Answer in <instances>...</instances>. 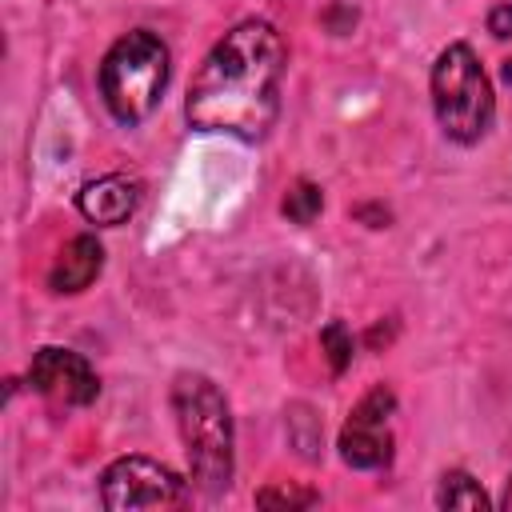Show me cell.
Wrapping results in <instances>:
<instances>
[{
    "instance_id": "cell-15",
    "label": "cell",
    "mask_w": 512,
    "mask_h": 512,
    "mask_svg": "<svg viewBox=\"0 0 512 512\" xmlns=\"http://www.w3.org/2000/svg\"><path fill=\"white\" fill-rule=\"evenodd\" d=\"M488 32L500 36V40L512 36V4H496V8L488 12Z\"/></svg>"
},
{
    "instance_id": "cell-8",
    "label": "cell",
    "mask_w": 512,
    "mask_h": 512,
    "mask_svg": "<svg viewBox=\"0 0 512 512\" xmlns=\"http://www.w3.org/2000/svg\"><path fill=\"white\" fill-rule=\"evenodd\" d=\"M76 204H80V212H84L88 224L116 228V224H124V220L136 212V204H140V184H136L132 176H120V172H116V176H100V180H92V184L80 188Z\"/></svg>"
},
{
    "instance_id": "cell-3",
    "label": "cell",
    "mask_w": 512,
    "mask_h": 512,
    "mask_svg": "<svg viewBox=\"0 0 512 512\" xmlns=\"http://www.w3.org/2000/svg\"><path fill=\"white\" fill-rule=\"evenodd\" d=\"M168 84V48L148 28L120 36L100 64V96L120 124H140L152 116Z\"/></svg>"
},
{
    "instance_id": "cell-16",
    "label": "cell",
    "mask_w": 512,
    "mask_h": 512,
    "mask_svg": "<svg viewBox=\"0 0 512 512\" xmlns=\"http://www.w3.org/2000/svg\"><path fill=\"white\" fill-rule=\"evenodd\" d=\"M504 508H512V476H508V488H504Z\"/></svg>"
},
{
    "instance_id": "cell-10",
    "label": "cell",
    "mask_w": 512,
    "mask_h": 512,
    "mask_svg": "<svg viewBox=\"0 0 512 512\" xmlns=\"http://www.w3.org/2000/svg\"><path fill=\"white\" fill-rule=\"evenodd\" d=\"M436 504L440 508H464V512H484L488 508V496L484 488L468 476V472H444L440 476V488H436Z\"/></svg>"
},
{
    "instance_id": "cell-7",
    "label": "cell",
    "mask_w": 512,
    "mask_h": 512,
    "mask_svg": "<svg viewBox=\"0 0 512 512\" xmlns=\"http://www.w3.org/2000/svg\"><path fill=\"white\" fill-rule=\"evenodd\" d=\"M28 384H32L44 400H52V404H60V408H84V404H92L96 392H100L92 364H88L80 352H68V348H56V344H48V348H40V352L32 356Z\"/></svg>"
},
{
    "instance_id": "cell-5",
    "label": "cell",
    "mask_w": 512,
    "mask_h": 512,
    "mask_svg": "<svg viewBox=\"0 0 512 512\" xmlns=\"http://www.w3.org/2000/svg\"><path fill=\"white\" fill-rule=\"evenodd\" d=\"M188 500L184 480L148 456H120L100 476V504L112 512L132 508H176Z\"/></svg>"
},
{
    "instance_id": "cell-11",
    "label": "cell",
    "mask_w": 512,
    "mask_h": 512,
    "mask_svg": "<svg viewBox=\"0 0 512 512\" xmlns=\"http://www.w3.org/2000/svg\"><path fill=\"white\" fill-rule=\"evenodd\" d=\"M288 440L296 444V452L304 460H316L320 456V420L312 416L308 404H292L288 408Z\"/></svg>"
},
{
    "instance_id": "cell-6",
    "label": "cell",
    "mask_w": 512,
    "mask_h": 512,
    "mask_svg": "<svg viewBox=\"0 0 512 512\" xmlns=\"http://www.w3.org/2000/svg\"><path fill=\"white\" fill-rule=\"evenodd\" d=\"M396 408V396L380 384L372 388L348 416V424L340 428V456L352 468H380L392 460V432H388V416Z\"/></svg>"
},
{
    "instance_id": "cell-4",
    "label": "cell",
    "mask_w": 512,
    "mask_h": 512,
    "mask_svg": "<svg viewBox=\"0 0 512 512\" xmlns=\"http://www.w3.org/2000/svg\"><path fill=\"white\" fill-rule=\"evenodd\" d=\"M432 108L448 140L476 144L496 112L492 84L468 44H448L432 64Z\"/></svg>"
},
{
    "instance_id": "cell-13",
    "label": "cell",
    "mask_w": 512,
    "mask_h": 512,
    "mask_svg": "<svg viewBox=\"0 0 512 512\" xmlns=\"http://www.w3.org/2000/svg\"><path fill=\"white\" fill-rule=\"evenodd\" d=\"M320 348H324V356H328V364H332V372L340 376L348 364H352V332L340 324V320H328L324 324V332H320Z\"/></svg>"
},
{
    "instance_id": "cell-9",
    "label": "cell",
    "mask_w": 512,
    "mask_h": 512,
    "mask_svg": "<svg viewBox=\"0 0 512 512\" xmlns=\"http://www.w3.org/2000/svg\"><path fill=\"white\" fill-rule=\"evenodd\" d=\"M100 268H104V248H100V240L96 236H76V240H68L64 248H60V256H56V264L48 268V288L52 292H84L96 276H100Z\"/></svg>"
},
{
    "instance_id": "cell-1",
    "label": "cell",
    "mask_w": 512,
    "mask_h": 512,
    "mask_svg": "<svg viewBox=\"0 0 512 512\" xmlns=\"http://www.w3.org/2000/svg\"><path fill=\"white\" fill-rule=\"evenodd\" d=\"M284 40L268 20H240L204 56L184 116L196 132H224L236 140H264L280 112Z\"/></svg>"
},
{
    "instance_id": "cell-12",
    "label": "cell",
    "mask_w": 512,
    "mask_h": 512,
    "mask_svg": "<svg viewBox=\"0 0 512 512\" xmlns=\"http://www.w3.org/2000/svg\"><path fill=\"white\" fill-rule=\"evenodd\" d=\"M320 208H324V196H320V188L308 184V180L292 184L288 196L280 200V212H284L292 224H312V220L320 216Z\"/></svg>"
},
{
    "instance_id": "cell-14",
    "label": "cell",
    "mask_w": 512,
    "mask_h": 512,
    "mask_svg": "<svg viewBox=\"0 0 512 512\" xmlns=\"http://www.w3.org/2000/svg\"><path fill=\"white\" fill-rule=\"evenodd\" d=\"M316 500H320L316 492H296V488H264V492H256L260 508H308Z\"/></svg>"
},
{
    "instance_id": "cell-2",
    "label": "cell",
    "mask_w": 512,
    "mask_h": 512,
    "mask_svg": "<svg viewBox=\"0 0 512 512\" xmlns=\"http://www.w3.org/2000/svg\"><path fill=\"white\" fill-rule=\"evenodd\" d=\"M172 412L188 452L192 488L204 496H220L232 484V412L224 392L204 372H180L172 380Z\"/></svg>"
}]
</instances>
